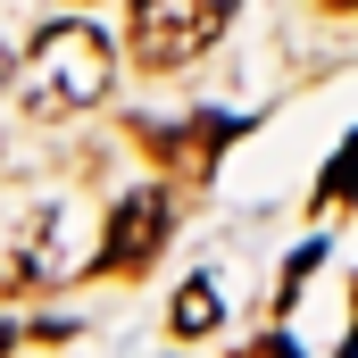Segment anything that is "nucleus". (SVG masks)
Listing matches in <instances>:
<instances>
[{
  "label": "nucleus",
  "instance_id": "7ed1b4c3",
  "mask_svg": "<svg viewBox=\"0 0 358 358\" xmlns=\"http://www.w3.org/2000/svg\"><path fill=\"white\" fill-rule=\"evenodd\" d=\"M167 225H176V200L159 192V183H142V192H125L117 208H108V242H100V275H142L159 250H167Z\"/></svg>",
  "mask_w": 358,
  "mask_h": 358
},
{
  "label": "nucleus",
  "instance_id": "423d86ee",
  "mask_svg": "<svg viewBox=\"0 0 358 358\" xmlns=\"http://www.w3.org/2000/svg\"><path fill=\"white\" fill-rule=\"evenodd\" d=\"M350 192H358V134L342 142V159H334V167L317 176V217H325V208H342Z\"/></svg>",
  "mask_w": 358,
  "mask_h": 358
},
{
  "label": "nucleus",
  "instance_id": "1a4fd4ad",
  "mask_svg": "<svg viewBox=\"0 0 358 358\" xmlns=\"http://www.w3.org/2000/svg\"><path fill=\"white\" fill-rule=\"evenodd\" d=\"M0 84H8V50H0Z\"/></svg>",
  "mask_w": 358,
  "mask_h": 358
},
{
  "label": "nucleus",
  "instance_id": "6e6552de",
  "mask_svg": "<svg viewBox=\"0 0 358 358\" xmlns=\"http://www.w3.org/2000/svg\"><path fill=\"white\" fill-rule=\"evenodd\" d=\"M317 8H334V17H350V8H358V0H317Z\"/></svg>",
  "mask_w": 358,
  "mask_h": 358
},
{
  "label": "nucleus",
  "instance_id": "f257e3e1",
  "mask_svg": "<svg viewBox=\"0 0 358 358\" xmlns=\"http://www.w3.org/2000/svg\"><path fill=\"white\" fill-rule=\"evenodd\" d=\"M108 76H117L108 34L84 25V17H59V25H42L34 50H25V108H34V117H76L92 100H108Z\"/></svg>",
  "mask_w": 358,
  "mask_h": 358
},
{
  "label": "nucleus",
  "instance_id": "f03ea898",
  "mask_svg": "<svg viewBox=\"0 0 358 358\" xmlns=\"http://www.w3.org/2000/svg\"><path fill=\"white\" fill-rule=\"evenodd\" d=\"M234 8H242V0H134V17H125V50H134V67H150V76L192 67V59L225 34Z\"/></svg>",
  "mask_w": 358,
  "mask_h": 358
},
{
  "label": "nucleus",
  "instance_id": "39448f33",
  "mask_svg": "<svg viewBox=\"0 0 358 358\" xmlns=\"http://www.w3.org/2000/svg\"><path fill=\"white\" fill-rule=\"evenodd\" d=\"M217 317H225V308H217V283H183V292H176V317H167V325L192 342V334H217Z\"/></svg>",
  "mask_w": 358,
  "mask_h": 358
},
{
  "label": "nucleus",
  "instance_id": "20e7f679",
  "mask_svg": "<svg viewBox=\"0 0 358 358\" xmlns=\"http://www.w3.org/2000/svg\"><path fill=\"white\" fill-rule=\"evenodd\" d=\"M234 142V117H200V125H142V150L159 159V167H176V176H208V159Z\"/></svg>",
  "mask_w": 358,
  "mask_h": 358
},
{
  "label": "nucleus",
  "instance_id": "0eeeda50",
  "mask_svg": "<svg viewBox=\"0 0 358 358\" xmlns=\"http://www.w3.org/2000/svg\"><path fill=\"white\" fill-rule=\"evenodd\" d=\"M250 358H300V350H292V342H283V334H275L267 350H250Z\"/></svg>",
  "mask_w": 358,
  "mask_h": 358
},
{
  "label": "nucleus",
  "instance_id": "9b49d317",
  "mask_svg": "<svg viewBox=\"0 0 358 358\" xmlns=\"http://www.w3.org/2000/svg\"><path fill=\"white\" fill-rule=\"evenodd\" d=\"M342 358H358V350H342Z\"/></svg>",
  "mask_w": 358,
  "mask_h": 358
},
{
  "label": "nucleus",
  "instance_id": "9d476101",
  "mask_svg": "<svg viewBox=\"0 0 358 358\" xmlns=\"http://www.w3.org/2000/svg\"><path fill=\"white\" fill-rule=\"evenodd\" d=\"M0 358H8V325H0Z\"/></svg>",
  "mask_w": 358,
  "mask_h": 358
}]
</instances>
